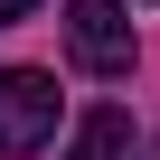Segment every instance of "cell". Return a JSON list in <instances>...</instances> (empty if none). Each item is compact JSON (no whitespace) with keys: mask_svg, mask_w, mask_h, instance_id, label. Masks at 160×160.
Returning <instances> with one entry per match:
<instances>
[{"mask_svg":"<svg viewBox=\"0 0 160 160\" xmlns=\"http://www.w3.org/2000/svg\"><path fill=\"white\" fill-rule=\"evenodd\" d=\"M132 151H141V122H132L122 104H94L85 122H75V141H66L57 160H132Z\"/></svg>","mask_w":160,"mask_h":160,"instance_id":"3957f363","label":"cell"},{"mask_svg":"<svg viewBox=\"0 0 160 160\" xmlns=\"http://www.w3.org/2000/svg\"><path fill=\"white\" fill-rule=\"evenodd\" d=\"M66 57L85 75H132V19H122V0H66Z\"/></svg>","mask_w":160,"mask_h":160,"instance_id":"7a4b0ae2","label":"cell"},{"mask_svg":"<svg viewBox=\"0 0 160 160\" xmlns=\"http://www.w3.org/2000/svg\"><path fill=\"white\" fill-rule=\"evenodd\" d=\"M19 10H38V0H0V28H10V19H19Z\"/></svg>","mask_w":160,"mask_h":160,"instance_id":"277c9868","label":"cell"},{"mask_svg":"<svg viewBox=\"0 0 160 160\" xmlns=\"http://www.w3.org/2000/svg\"><path fill=\"white\" fill-rule=\"evenodd\" d=\"M47 132H57V75H38V66H0V160L47 151Z\"/></svg>","mask_w":160,"mask_h":160,"instance_id":"6da1fadb","label":"cell"}]
</instances>
